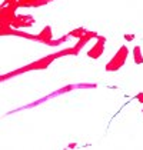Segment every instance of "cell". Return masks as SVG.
<instances>
[{"label": "cell", "mask_w": 143, "mask_h": 150, "mask_svg": "<svg viewBox=\"0 0 143 150\" xmlns=\"http://www.w3.org/2000/svg\"><path fill=\"white\" fill-rule=\"evenodd\" d=\"M105 45H106V37L105 36H97L96 43L87 52V56L90 59H99L105 52Z\"/></svg>", "instance_id": "cell-4"}, {"label": "cell", "mask_w": 143, "mask_h": 150, "mask_svg": "<svg viewBox=\"0 0 143 150\" xmlns=\"http://www.w3.org/2000/svg\"><path fill=\"white\" fill-rule=\"evenodd\" d=\"M39 42L40 43H45V45H50V42L53 40V37H52V27L50 26H46L40 33H39Z\"/></svg>", "instance_id": "cell-8"}, {"label": "cell", "mask_w": 143, "mask_h": 150, "mask_svg": "<svg viewBox=\"0 0 143 150\" xmlns=\"http://www.w3.org/2000/svg\"><path fill=\"white\" fill-rule=\"evenodd\" d=\"M136 100H137L139 103H142V104H143V93H142V92L136 94Z\"/></svg>", "instance_id": "cell-11"}, {"label": "cell", "mask_w": 143, "mask_h": 150, "mask_svg": "<svg viewBox=\"0 0 143 150\" xmlns=\"http://www.w3.org/2000/svg\"><path fill=\"white\" fill-rule=\"evenodd\" d=\"M127 56H129V49L126 46H120L119 50L116 52V54L110 59L109 63L106 64V71H118L126 63Z\"/></svg>", "instance_id": "cell-2"}, {"label": "cell", "mask_w": 143, "mask_h": 150, "mask_svg": "<svg viewBox=\"0 0 143 150\" xmlns=\"http://www.w3.org/2000/svg\"><path fill=\"white\" fill-rule=\"evenodd\" d=\"M133 60H135L136 64H142L143 63V54L140 46H135V49H133Z\"/></svg>", "instance_id": "cell-9"}, {"label": "cell", "mask_w": 143, "mask_h": 150, "mask_svg": "<svg viewBox=\"0 0 143 150\" xmlns=\"http://www.w3.org/2000/svg\"><path fill=\"white\" fill-rule=\"evenodd\" d=\"M142 112H143V110H142Z\"/></svg>", "instance_id": "cell-14"}, {"label": "cell", "mask_w": 143, "mask_h": 150, "mask_svg": "<svg viewBox=\"0 0 143 150\" xmlns=\"http://www.w3.org/2000/svg\"><path fill=\"white\" fill-rule=\"evenodd\" d=\"M86 29L84 27H79V29H74V30H72L70 33V37H76V39H80V37H83L84 35H86Z\"/></svg>", "instance_id": "cell-10"}, {"label": "cell", "mask_w": 143, "mask_h": 150, "mask_svg": "<svg viewBox=\"0 0 143 150\" xmlns=\"http://www.w3.org/2000/svg\"><path fill=\"white\" fill-rule=\"evenodd\" d=\"M50 0H17V7H40L47 4Z\"/></svg>", "instance_id": "cell-7"}, {"label": "cell", "mask_w": 143, "mask_h": 150, "mask_svg": "<svg viewBox=\"0 0 143 150\" xmlns=\"http://www.w3.org/2000/svg\"><path fill=\"white\" fill-rule=\"evenodd\" d=\"M97 36L99 35H97L96 32H86V35H84L83 37H80V39H77V43L73 46L74 47V50H76V53L79 54V52H80V50H82V49H83V47L86 46L92 39H96Z\"/></svg>", "instance_id": "cell-6"}, {"label": "cell", "mask_w": 143, "mask_h": 150, "mask_svg": "<svg viewBox=\"0 0 143 150\" xmlns=\"http://www.w3.org/2000/svg\"><path fill=\"white\" fill-rule=\"evenodd\" d=\"M135 37H136L135 35H129V33H127V35H125V39H126L127 42H132V40H135Z\"/></svg>", "instance_id": "cell-12"}, {"label": "cell", "mask_w": 143, "mask_h": 150, "mask_svg": "<svg viewBox=\"0 0 143 150\" xmlns=\"http://www.w3.org/2000/svg\"><path fill=\"white\" fill-rule=\"evenodd\" d=\"M62 57V54H60V52L57 53H53V54H49L46 57H42L39 59V60H36L33 63H30V64H27V66H24L22 69H17L14 70V71H10V73H7V74H3L1 76V81H4L6 79H10V77H14V76H17V74H23L26 71H30V70H43L49 67V64L53 62V60H56V59Z\"/></svg>", "instance_id": "cell-1"}, {"label": "cell", "mask_w": 143, "mask_h": 150, "mask_svg": "<svg viewBox=\"0 0 143 150\" xmlns=\"http://www.w3.org/2000/svg\"><path fill=\"white\" fill-rule=\"evenodd\" d=\"M16 9L17 4L16 3H10L7 6H1V12H0V22H1V30L10 27L16 17Z\"/></svg>", "instance_id": "cell-3"}, {"label": "cell", "mask_w": 143, "mask_h": 150, "mask_svg": "<svg viewBox=\"0 0 143 150\" xmlns=\"http://www.w3.org/2000/svg\"><path fill=\"white\" fill-rule=\"evenodd\" d=\"M50 1H52V0H50Z\"/></svg>", "instance_id": "cell-13"}, {"label": "cell", "mask_w": 143, "mask_h": 150, "mask_svg": "<svg viewBox=\"0 0 143 150\" xmlns=\"http://www.w3.org/2000/svg\"><path fill=\"white\" fill-rule=\"evenodd\" d=\"M33 24H35V19H33L32 14H16V17L12 23V27L22 29V27H30Z\"/></svg>", "instance_id": "cell-5"}]
</instances>
